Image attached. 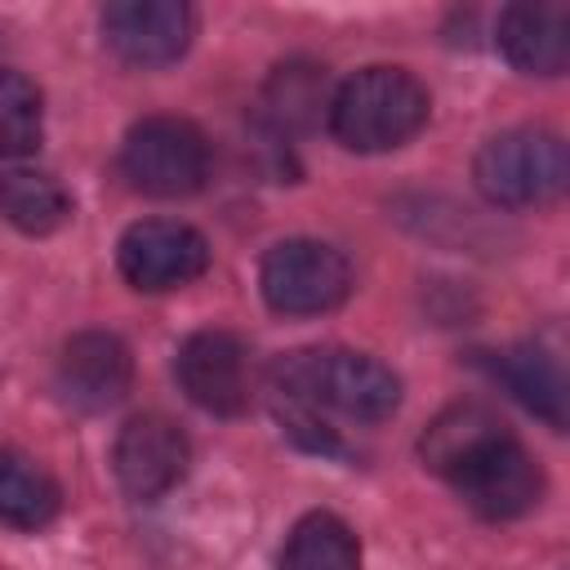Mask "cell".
<instances>
[{"label":"cell","mask_w":570,"mask_h":570,"mask_svg":"<svg viewBox=\"0 0 570 570\" xmlns=\"http://www.w3.org/2000/svg\"><path fill=\"white\" fill-rule=\"evenodd\" d=\"M428 89L405 67H365L330 94V134L347 151H392L428 125Z\"/></svg>","instance_id":"6da1fadb"},{"label":"cell","mask_w":570,"mask_h":570,"mask_svg":"<svg viewBox=\"0 0 570 570\" xmlns=\"http://www.w3.org/2000/svg\"><path fill=\"white\" fill-rule=\"evenodd\" d=\"M472 178L490 205L503 209L548 205L566 191L570 156L566 142L548 129H508L485 138V147L472 160Z\"/></svg>","instance_id":"7a4b0ae2"},{"label":"cell","mask_w":570,"mask_h":570,"mask_svg":"<svg viewBox=\"0 0 570 570\" xmlns=\"http://www.w3.org/2000/svg\"><path fill=\"white\" fill-rule=\"evenodd\" d=\"M120 169L129 187L174 200L191 196L209 178V142L191 120L178 116H147L125 134Z\"/></svg>","instance_id":"3957f363"},{"label":"cell","mask_w":570,"mask_h":570,"mask_svg":"<svg viewBox=\"0 0 570 570\" xmlns=\"http://www.w3.org/2000/svg\"><path fill=\"white\" fill-rule=\"evenodd\" d=\"M258 289L281 316H321L352 294V267L334 245L294 236L267 249L258 267Z\"/></svg>","instance_id":"277c9868"},{"label":"cell","mask_w":570,"mask_h":570,"mask_svg":"<svg viewBox=\"0 0 570 570\" xmlns=\"http://www.w3.org/2000/svg\"><path fill=\"white\" fill-rule=\"evenodd\" d=\"M445 481L485 521L525 517L543 494V472H539V463L530 459V450L512 432H499L485 445H476Z\"/></svg>","instance_id":"5b68a950"},{"label":"cell","mask_w":570,"mask_h":570,"mask_svg":"<svg viewBox=\"0 0 570 570\" xmlns=\"http://www.w3.org/2000/svg\"><path fill=\"white\" fill-rule=\"evenodd\" d=\"M116 263L120 276L134 289L160 294V289H178L187 281H196L209 267V245L196 227L187 223H169V218H142L134 223L120 245H116Z\"/></svg>","instance_id":"8992f818"},{"label":"cell","mask_w":570,"mask_h":570,"mask_svg":"<svg viewBox=\"0 0 570 570\" xmlns=\"http://www.w3.org/2000/svg\"><path fill=\"white\" fill-rule=\"evenodd\" d=\"M174 370H178L187 401H196L209 414L232 419L254 396V361H249V347L232 330H196L178 347Z\"/></svg>","instance_id":"52a82bcc"},{"label":"cell","mask_w":570,"mask_h":570,"mask_svg":"<svg viewBox=\"0 0 570 570\" xmlns=\"http://www.w3.org/2000/svg\"><path fill=\"white\" fill-rule=\"evenodd\" d=\"M191 463L187 432L165 414H138L120 428L111 445V472L125 494L134 499H160L169 494Z\"/></svg>","instance_id":"ba28073f"},{"label":"cell","mask_w":570,"mask_h":570,"mask_svg":"<svg viewBox=\"0 0 570 570\" xmlns=\"http://www.w3.org/2000/svg\"><path fill=\"white\" fill-rule=\"evenodd\" d=\"M191 9L178 0H116L102 9V40L129 67H165L191 45Z\"/></svg>","instance_id":"9c48e42d"},{"label":"cell","mask_w":570,"mask_h":570,"mask_svg":"<svg viewBox=\"0 0 570 570\" xmlns=\"http://www.w3.org/2000/svg\"><path fill=\"white\" fill-rule=\"evenodd\" d=\"M134 383L129 347L107 330H85L62 343L58 356V392L76 410H111Z\"/></svg>","instance_id":"30bf717a"},{"label":"cell","mask_w":570,"mask_h":570,"mask_svg":"<svg viewBox=\"0 0 570 570\" xmlns=\"http://www.w3.org/2000/svg\"><path fill=\"white\" fill-rule=\"evenodd\" d=\"M499 49L525 76H561L570 62L566 4H512L499 13Z\"/></svg>","instance_id":"8fae6325"},{"label":"cell","mask_w":570,"mask_h":570,"mask_svg":"<svg viewBox=\"0 0 570 570\" xmlns=\"http://www.w3.org/2000/svg\"><path fill=\"white\" fill-rule=\"evenodd\" d=\"M494 374L530 414H539L552 428L566 423V379L552 352H543L539 343H517L494 361Z\"/></svg>","instance_id":"7c38bea8"},{"label":"cell","mask_w":570,"mask_h":570,"mask_svg":"<svg viewBox=\"0 0 570 570\" xmlns=\"http://www.w3.org/2000/svg\"><path fill=\"white\" fill-rule=\"evenodd\" d=\"M499 432H508V428H503V419H499L494 410H485V405H476V401H459V405L441 410V414L428 423V432L419 436L423 468L436 472V476H450L476 445H485V441L499 436Z\"/></svg>","instance_id":"4fadbf2b"},{"label":"cell","mask_w":570,"mask_h":570,"mask_svg":"<svg viewBox=\"0 0 570 570\" xmlns=\"http://www.w3.org/2000/svg\"><path fill=\"white\" fill-rule=\"evenodd\" d=\"M0 214L27 236H49L71 218V196L53 174L13 165L0 174Z\"/></svg>","instance_id":"5bb4252c"},{"label":"cell","mask_w":570,"mask_h":570,"mask_svg":"<svg viewBox=\"0 0 570 570\" xmlns=\"http://www.w3.org/2000/svg\"><path fill=\"white\" fill-rule=\"evenodd\" d=\"M276 570H361V543L334 512H307L285 534Z\"/></svg>","instance_id":"9a60e30c"},{"label":"cell","mask_w":570,"mask_h":570,"mask_svg":"<svg viewBox=\"0 0 570 570\" xmlns=\"http://www.w3.org/2000/svg\"><path fill=\"white\" fill-rule=\"evenodd\" d=\"M62 490L58 481L27 454L4 450L0 454V521L13 530H40L58 517Z\"/></svg>","instance_id":"2e32d148"},{"label":"cell","mask_w":570,"mask_h":570,"mask_svg":"<svg viewBox=\"0 0 570 570\" xmlns=\"http://www.w3.org/2000/svg\"><path fill=\"white\" fill-rule=\"evenodd\" d=\"M263 111L276 129H312L321 116H330V85L325 67L316 62H281L263 89Z\"/></svg>","instance_id":"e0dca14e"},{"label":"cell","mask_w":570,"mask_h":570,"mask_svg":"<svg viewBox=\"0 0 570 570\" xmlns=\"http://www.w3.org/2000/svg\"><path fill=\"white\" fill-rule=\"evenodd\" d=\"M45 134V107H40V89L13 71L0 67V156H27L40 147Z\"/></svg>","instance_id":"ac0fdd59"}]
</instances>
